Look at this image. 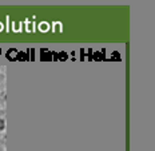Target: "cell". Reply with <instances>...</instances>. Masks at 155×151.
<instances>
[{
	"label": "cell",
	"mask_w": 155,
	"mask_h": 151,
	"mask_svg": "<svg viewBox=\"0 0 155 151\" xmlns=\"http://www.w3.org/2000/svg\"><path fill=\"white\" fill-rule=\"evenodd\" d=\"M14 55H16V56H18V51H16V50H9V51H8V54H7L8 59H11V60H15L16 57H15Z\"/></svg>",
	"instance_id": "cell-1"
},
{
	"label": "cell",
	"mask_w": 155,
	"mask_h": 151,
	"mask_svg": "<svg viewBox=\"0 0 155 151\" xmlns=\"http://www.w3.org/2000/svg\"><path fill=\"white\" fill-rule=\"evenodd\" d=\"M3 128H4V120L0 119V130H3Z\"/></svg>",
	"instance_id": "cell-2"
}]
</instances>
